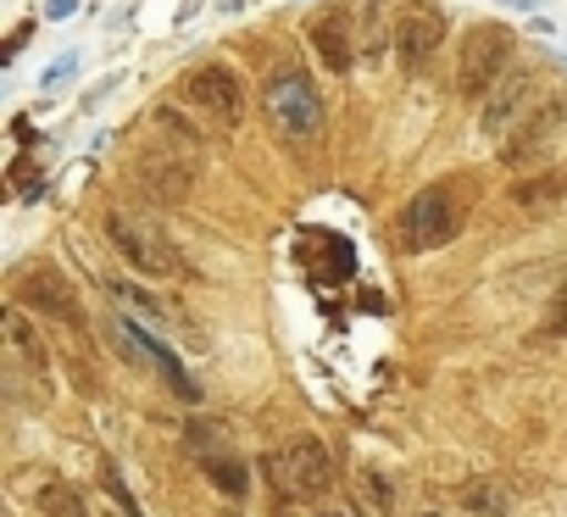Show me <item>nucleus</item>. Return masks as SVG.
I'll list each match as a JSON object with an SVG mask.
<instances>
[{"label": "nucleus", "instance_id": "nucleus-1", "mask_svg": "<svg viewBox=\"0 0 567 517\" xmlns=\"http://www.w3.org/2000/svg\"><path fill=\"white\" fill-rule=\"evenodd\" d=\"M267 484L284 495V500H318L329 484H334V456L318 434H296L284 440L272 456H267Z\"/></svg>", "mask_w": 567, "mask_h": 517}, {"label": "nucleus", "instance_id": "nucleus-2", "mask_svg": "<svg viewBox=\"0 0 567 517\" xmlns=\"http://www.w3.org/2000/svg\"><path fill=\"white\" fill-rule=\"evenodd\" d=\"M106 239H112V250L123 256V262H128L134 273H145V279H173V273H178L173 239H167L151 217H140V211H128V206H112V211H106Z\"/></svg>", "mask_w": 567, "mask_h": 517}, {"label": "nucleus", "instance_id": "nucleus-3", "mask_svg": "<svg viewBox=\"0 0 567 517\" xmlns=\"http://www.w3.org/2000/svg\"><path fill=\"white\" fill-rule=\"evenodd\" d=\"M178 101L200 117V123H212V128H234L239 117H245V90H239V73L234 68H223V62H206V68H195L184 84H178Z\"/></svg>", "mask_w": 567, "mask_h": 517}, {"label": "nucleus", "instance_id": "nucleus-4", "mask_svg": "<svg viewBox=\"0 0 567 517\" xmlns=\"http://www.w3.org/2000/svg\"><path fill=\"white\" fill-rule=\"evenodd\" d=\"M267 117L284 139H312L323 128V101L301 68H284L267 79Z\"/></svg>", "mask_w": 567, "mask_h": 517}, {"label": "nucleus", "instance_id": "nucleus-5", "mask_svg": "<svg viewBox=\"0 0 567 517\" xmlns=\"http://www.w3.org/2000/svg\"><path fill=\"white\" fill-rule=\"evenodd\" d=\"M506 62H512V34H506L501 23L467 29L462 56H456V90H462V95H489V90L501 84Z\"/></svg>", "mask_w": 567, "mask_h": 517}, {"label": "nucleus", "instance_id": "nucleus-6", "mask_svg": "<svg viewBox=\"0 0 567 517\" xmlns=\"http://www.w3.org/2000/svg\"><path fill=\"white\" fill-rule=\"evenodd\" d=\"M534 101H539V73H534V68H506L501 84L484 95L478 134H484V139H506V134H517V128L534 117Z\"/></svg>", "mask_w": 567, "mask_h": 517}, {"label": "nucleus", "instance_id": "nucleus-7", "mask_svg": "<svg viewBox=\"0 0 567 517\" xmlns=\"http://www.w3.org/2000/svg\"><path fill=\"white\" fill-rule=\"evenodd\" d=\"M456 228H462V206H456L451 189H423V195H412V206L401 211V239H406V250H440L445 239H456Z\"/></svg>", "mask_w": 567, "mask_h": 517}, {"label": "nucleus", "instance_id": "nucleus-8", "mask_svg": "<svg viewBox=\"0 0 567 517\" xmlns=\"http://www.w3.org/2000/svg\"><path fill=\"white\" fill-rule=\"evenodd\" d=\"M112 334H117V351H123L134 368H145V373H162V379H167V390H173L178 401H189V406L200 401V384L184 373V362L167 351V340H156L151 329H140V323H128V318H123Z\"/></svg>", "mask_w": 567, "mask_h": 517}, {"label": "nucleus", "instance_id": "nucleus-9", "mask_svg": "<svg viewBox=\"0 0 567 517\" xmlns=\"http://www.w3.org/2000/svg\"><path fill=\"white\" fill-rule=\"evenodd\" d=\"M12 296H18V307H23V312H40L45 323H68V329H79V323H84L79 296H73V285H68L56 268H29V273H18Z\"/></svg>", "mask_w": 567, "mask_h": 517}, {"label": "nucleus", "instance_id": "nucleus-10", "mask_svg": "<svg viewBox=\"0 0 567 517\" xmlns=\"http://www.w3.org/2000/svg\"><path fill=\"white\" fill-rule=\"evenodd\" d=\"M561 134H567V101H545V106L506 139V167H539V162L556 151Z\"/></svg>", "mask_w": 567, "mask_h": 517}, {"label": "nucleus", "instance_id": "nucleus-11", "mask_svg": "<svg viewBox=\"0 0 567 517\" xmlns=\"http://www.w3.org/2000/svg\"><path fill=\"white\" fill-rule=\"evenodd\" d=\"M346 23H351V12H340V7L312 18V51L323 56L329 73H351L357 68V29H346Z\"/></svg>", "mask_w": 567, "mask_h": 517}, {"label": "nucleus", "instance_id": "nucleus-12", "mask_svg": "<svg viewBox=\"0 0 567 517\" xmlns=\"http://www.w3.org/2000/svg\"><path fill=\"white\" fill-rule=\"evenodd\" d=\"M189 178H195V162L184 156V151H151V156H140V184L156 195V200H184L189 195Z\"/></svg>", "mask_w": 567, "mask_h": 517}, {"label": "nucleus", "instance_id": "nucleus-13", "mask_svg": "<svg viewBox=\"0 0 567 517\" xmlns=\"http://www.w3.org/2000/svg\"><path fill=\"white\" fill-rule=\"evenodd\" d=\"M301 256H307V268H312L323 285H340V279L357 273V250H351V239H340V234H329V228L301 234Z\"/></svg>", "mask_w": 567, "mask_h": 517}, {"label": "nucleus", "instance_id": "nucleus-14", "mask_svg": "<svg viewBox=\"0 0 567 517\" xmlns=\"http://www.w3.org/2000/svg\"><path fill=\"white\" fill-rule=\"evenodd\" d=\"M7 351H12V362H23L45 390H51V356H45V340L34 334V323H29V312L12 301L7 307Z\"/></svg>", "mask_w": 567, "mask_h": 517}, {"label": "nucleus", "instance_id": "nucleus-15", "mask_svg": "<svg viewBox=\"0 0 567 517\" xmlns=\"http://www.w3.org/2000/svg\"><path fill=\"white\" fill-rule=\"evenodd\" d=\"M440 34H445V23H440L434 12H412V18H401V23H395V56H401V68H423L429 51L440 45Z\"/></svg>", "mask_w": 567, "mask_h": 517}, {"label": "nucleus", "instance_id": "nucleus-16", "mask_svg": "<svg viewBox=\"0 0 567 517\" xmlns=\"http://www.w3.org/2000/svg\"><path fill=\"white\" fill-rule=\"evenodd\" d=\"M34 506H40V517H90L84 489H73L68 478H45V484L34 489Z\"/></svg>", "mask_w": 567, "mask_h": 517}, {"label": "nucleus", "instance_id": "nucleus-17", "mask_svg": "<svg viewBox=\"0 0 567 517\" xmlns=\"http://www.w3.org/2000/svg\"><path fill=\"white\" fill-rule=\"evenodd\" d=\"M561 195H567V173H539L534 184H517V189H512V200L528 206V211H545V206H556Z\"/></svg>", "mask_w": 567, "mask_h": 517}, {"label": "nucleus", "instance_id": "nucleus-18", "mask_svg": "<svg viewBox=\"0 0 567 517\" xmlns=\"http://www.w3.org/2000/svg\"><path fill=\"white\" fill-rule=\"evenodd\" d=\"M184 445L200 456V462H212V456H228L234 445H228V428L223 423H206V417H195L189 428H184Z\"/></svg>", "mask_w": 567, "mask_h": 517}, {"label": "nucleus", "instance_id": "nucleus-19", "mask_svg": "<svg viewBox=\"0 0 567 517\" xmlns=\"http://www.w3.org/2000/svg\"><path fill=\"white\" fill-rule=\"evenodd\" d=\"M200 467H206V478H212L228 500H239V495L250 489V473H245V462H239L234 451H228V456H212V462H200Z\"/></svg>", "mask_w": 567, "mask_h": 517}, {"label": "nucleus", "instance_id": "nucleus-20", "mask_svg": "<svg viewBox=\"0 0 567 517\" xmlns=\"http://www.w3.org/2000/svg\"><path fill=\"white\" fill-rule=\"evenodd\" d=\"M357 489H362V500L373 506V517H390V511H395V489H390V478H384L379 467H362V473H357Z\"/></svg>", "mask_w": 567, "mask_h": 517}, {"label": "nucleus", "instance_id": "nucleus-21", "mask_svg": "<svg viewBox=\"0 0 567 517\" xmlns=\"http://www.w3.org/2000/svg\"><path fill=\"white\" fill-rule=\"evenodd\" d=\"M73 73H79V56H73V51H62V56H56V62H51V68L40 73V84H45V90H62V84H68Z\"/></svg>", "mask_w": 567, "mask_h": 517}, {"label": "nucleus", "instance_id": "nucleus-22", "mask_svg": "<svg viewBox=\"0 0 567 517\" xmlns=\"http://www.w3.org/2000/svg\"><path fill=\"white\" fill-rule=\"evenodd\" d=\"M45 12L51 18H73V0H45Z\"/></svg>", "mask_w": 567, "mask_h": 517}]
</instances>
